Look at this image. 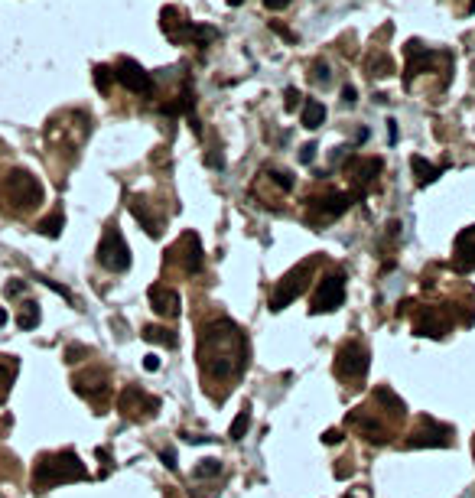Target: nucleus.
<instances>
[{"label":"nucleus","instance_id":"1","mask_svg":"<svg viewBox=\"0 0 475 498\" xmlns=\"http://www.w3.org/2000/svg\"><path fill=\"white\" fill-rule=\"evenodd\" d=\"M199 365L206 378H238L247 368V339L231 319L206 326L199 336Z\"/></svg>","mask_w":475,"mask_h":498},{"label":"nucleus","instance_id":"2","mask_svg":"<svg viewBox=\"0 0 475 498\" xmlns=\"http://www.w3.org/2000/svg\"><path fill=\"white\" fill-rule=\"evenodd\" d=\"M82 479H88V469L82 466V460L72 450L39 456L36 469H33V489L36 492L55 489V485H65V482H82Z\"/></svg>","mask_w":475,"mask_h":498},{"label":"nucleus","instance_id":"3","mask_svg":"<svg viewBox=\"0 0 475 498\" xmlns=\"http://www.w3.org/2000/svg\"><path fill=\"white\" fill-rule=\"evenodd\" d=\"M4 196H7V202L14 208H36L43 202V186H39V179L33 173L14 169L7 183H4Z\"/></svg>","mask_w":475,"mask_h":498},{"label":"nucleus","instance_id":"4","mask_svg":"<svg viewBox=\"0 0 475 498\" xmlns=\"http://www.w3.org/2000/svg\"><path fill=\"white\" fill-rule=\"evenodd\" d=\"M313 270H316V261H303L297 270H290V274H287L284 280L274 287V293H270V309H274V313H280L284 307H290L293 300L306 290Z\"/></svg>","mask_w":475,"mask_h":498},{"label":"nucleus","instance_id":"5","mask_svg":"<svg viewBox=\"0 0 475 498\" xmlns=\"http://www.w3.org/2000/svg\"><path fill=\"white\" fill-rule=\"evenodd\" d=\"M368 365H371V355L368 349L361 342H342L336 352V375L342 381H361L368 375Z\"/></svg>","mask_w":475,"mask_h":498},{"label":"nucleus","instance_id":"6","mask_svg":"<svg viewBox=\"0 0 475 498\" xmlns=\"http://www.w3.org/2000/svg\"><path fill=\"white\" fill-rule=\"evenodd\" d=\"M98 261L105 270L111 274H124V270L131 267V248L124 241V235L117 228H107L101 235V245H98Z\"/></svg>","mask_w":475,"mask_h":498},{"label":"nucleus","instance_id":"7","mask_svg":"<svg viewBox=\"0 0 475 498\" xmlns=\"http://www.w3.org/2000/svg\"><path fill=\"white\" fill-rule=\"evenodd\" d=\"M117 410H121L127 420H150L160 410V401L154 394H144L140 388H124L121 398H117Z\"/></svg>","mask_w":475,"mask_h":498},{"label":"nucleus","instance_id":"8","mask_svg":"<svg viewBox=\"0 0 475 498\" xmlns=\"http://www.w3.org/2000/svg\"><path fill=\"white\" fill-rule=\"evenodd\" d=\"M384 163L378 160V157H352V160L345 163V176H348V183H352V196L355 199H361L365 192H368V186L375 183V176L381 173Z\"/></svg>","mask_w":475,"mask_h":498},{"label":"nucleus","instance_id":"9","mask_svg":"<svg viewBox=\"0 0 475 498\" xmlns=\"http://www.w3.org/2000/svg\"><path fill=\"white\" fill-rule=\"evenodd\" d=\"M449 443H452V427L433 420V417H423L414 433L404 440L407 450H417V446H449Z\"/></svg>","mask_w":475,"mask_h":498},{"label":"nucleus","instance_id":"10","mask_svg":"<svg viewBox=\"0 0 475 498\" xmlns=\"http://www.w3.org/2000/svg\"><path fill=\"white\" fill-rule=\"evenodd\" d=\"M345 303V277L342 274H329L322 277L319 287H316L313 293V313H332V309H338Z\"/></svg>","mask_w":475,"mask_h":498},{"label":"nucleus","instance_id":"11","mask_svg":"<svg viewBox=\"0 0 475 498\" xmlns=\"http://www.w3.org/2000/svg\"><path fill=\"white\" fill-rule=\"evenodd\" d=\"M114 78L134 95H154V78H150V72H146L140 62H134V59H117Z\"/></svg>","mask_w":475,"mask_h":498},{"label":"nucleus","instance_id":"12","mask_svg":"<svg viewBox=\"0 0 475 498\" xmlns=\"http://www.w3.org/2000/svg\"><path fill=\"white\" fill-rule=\"evenodd\" d=\"M352 202H355L352 192H329V196H322V199H313V206H309V225L332 222V218H338Z\"/></svg>","mask_w":475,"mask_h":498},{"label":"nucleus","instance_id":"13","mask_svg":"<svg viewBox=\"0 0 475 498\" xmlns=\"http://www.w3.org/2000/svg\"><path fill=\"white\" fill-rule=\"evenodd\" d=\"M160 26H163V33H166L169 43H176V46L196 43V30H199V26L192 23V20H186V16L179 14L176 7H163V14H160Z\"/></svg>","mask_w":475,"mask_h":498},{"label":"nucleus","instance_id":"14","mask_svg":"<svg viewBox=\"0 0 475 498\" xmlns=\"http://www.w3.org/2000/svg\"><path fill=\"white\" fill-rule=\"evenodd\" d=\"M169 261H179L183 274H196V270L202 267V245H199V235H196V231H186V235L179 238L176 245H173V251H169Z\"/></svg>","mask_w":475,"mask_h":498},{"label":"nucleus","instance_id":"15","mask_svg":"<svg viewBox=\"0 0 475 498\" xmlns=\"http://www.w3.org/2000/svg\"><path fill=\"white\" fill-rule=\"evenodd\" d=\"M452 329V319L437 307L420 309V316L414 319V332L417 336H429V339H443Z\"/></svg>","mask_w":475,"mask_h":498},{"label":"nucleus","instance_id":"16","mask_svg":"<svg viewBox=\"0 0 475 498\" xmlns=\"http://www.w3.org/2000/svg\"><path fill=\"white\" fill-rule=\"evenodd\" d=\"M452 267H456V274L475 270V225L456 235V245H452Z\"/></svg>","mask_w":475,"mask_h":498},{"label":"nucleus","instance_id":"17","mask_svg":"<svg viewBox=\"0 0 475 498\" xmlns=\"http://www.w3.org/2000/svg\"><path fill=\"white\" fill-rule=\"evenodd\" d=\"M146 297H150V307H154L163 319H176V316H179V293L173 290V287L154 284Z\"/></svg>","mask_w":475,"mask_h":498},{"label":"nucleus","instance_id":"18","mask_svg":"<svg viewBox=\"0 0 475 498\" xmlns=\"http://www.w3.org/2000/svg\"><path fill=\"white\" fill-rule=\"evenodd\" d=\"M107 378H105V371H88V375H75V391L78 394H85V398H98V394H105V388H107Z\"/></svg>","mask_w":475,"mask_h":498},{"label":"nucleus","instance_id":"19","mask_svg":"<svg viewBox=\"0 0 475 498\" xmlns=\"http://www.w3.org/2000/svg\"><path fill=\"white\" fill-rule=\"evenodd\" d=\"M131 212H134V218H137V222L144 225V231H146L150 238L160 235V218H156V215L150 212V208H146L140 199H134V202H131Z\"/></svg>","mask_w":475,"mask_h":498},{"label":"nucleus","instance_id":"20","mask_svg":"<svg viewBox=\"0 0 475 498\" xmlns=\"http://www.w3.org/2000/svg\"><path fill=\"white\" fill-rule=\"evenodd\" d=\"M410 169L417 173V186H429L439 179V166H433V163H427L423 157H410Z\"/></svg>","mask_w":475,"mask_h":498},{"label":"nucleus","instance_id":"21","mask_svg":"<svg viewBox=\"0 0 475 498\" xmlns=\"http://www.w3.org/2000/svg\"><path fill=\"white\" fill-rule=\"evenodd\" d=\"M14 378H16V359L4 355V359H0V401L10 394V384H14Z\"/></svg>","mask_w":475,"mask_h":498},{"label":"nucleus","instance_id":"22","mask_svg":"<svg viewBox=\"0 0 475 498\" xmlns=\"http://www.w3.org/2000/svg\"><path fill=\"white\" fill-rule=\"evenodd\" d=\"M322 121H326V107L319 101H306L303 105V127L316 131V127H322Z\"/></svg>","mask_w":475,"mask_h":498},{"label":"nucleus","instance_id":"23","mask_svg":"<svg viewBox=\"0 0 475 498\" xmlns=\"http://www.w3.org/2000/svg\"><path fill=\"white\" fill-rule=\"evenodd\" d=\"M16 326H20V329H36L39 326V303H23V307H20V316H16Z\"/></svg>","mask_w":475,"mask_h":498},{"label":"nucleus","instance_id":"24","mask_svg":"<svg viewBox=\"0 0 475 498\" xmlns=\"http://www.w3.org/2000/svg\"><path fill=\"white\" fill-rule=\"evenodd\" d=\"M215 475H222V462L212 460V456H208V460H199V466L192 469V479H196V482H202V479H215Z\"/></svg>","mask_w":475,"mask_h":498},{"label":"nucleus","instance_id":"25","mask_svg":"<svg viewBox=\"0 0 475 498\" xmlns=\"http://www.w3.org/2000/svg\"><path fill=\"white\" fill-rule=\"evenodd\" d=\"M144 339L146 342H156V345H176V332H169V329H163V326H146L144 329Z\"/></svg>","mask_w":475,"mask_h":498},{"label":"nucleus","instance_id":"26","mask_svg":"<svg viewBox=\"0 0 475 498\" xmlns=\"http://www.w3.org/2000/svg\"><path fill=\"white\" fill-rule=\"evenodd\" d=\"M247 427H251V410H241V414L231 420V430H228V437L231 440H245V433H247Z\"/></svg>","mask_w":475,"mask_h":498},{"label":"nucleus","instance_id":"27","mask_svg":"<svg viewBox=\"0 0 475 498\" xmlns=\"http://www.w3.org/2000/svg\"><path fill=\"white\" fill-rule=\"evenodd\" d=\"M62 225H65V218H62V212H53L49 218H43L39 222V235H46V238H59Z\"/></svg>","mask_w":475,"mask_h":498},{"label":"nucleus","instance_id":"28","mask_svg":"<svg viewBox=\"0 0 475 498\" xmlns=\"http://www.w3.org/2000/svg\"><path fill=\"white\" fill-rule=\"evenodd\" d=\"M111 78H114V69H107V65H98V69H95V82H98L101 92H107Z\"/></svg>","mask_w":475,"mask_h":498},{"label":"nucleus","instance_id":"29","mask_svg":"<svg viewBox=\"0 0 475 498\" xmlns=\"http://www.w3.org/2000/svg\"><path fill=\"white\" fill-rule=\"evenodd\" d=\"M267 176L274 179V183L280 186V189H284V192H290V189H293V179H290V173H284V169H270Z\"/></svg>","mask_w":475,"mask_h":498},{"label":"nucleus","instance_id":"30","mask_svg":"<svg viewBox=\"0 0 475 498\" xmlns=\"http://www.w3.org/2000/svg\"><path fill=\"white\" fill-rule=\"evenodd\" d=\"M329 65H326V62H313V82H322V85H326V82H329Z\"/></svg>","mask_w":475,"mask_h":498},{"label":"nucleus","instance_id":"31","mask_svg":"<svg viewBox=\"0 0 475 498\" xmlns=\"http://www.w3.org/2000/svg\"><path fill=\"white\" fill-rule=\"evenodd\" d=\"M316 160V144H303L299 150V163H313Z\"/></svg>","mask_w":475,"mask_h":498},{"label":"nucleus","instance_id":"32","mask_svg":"<svg viewBox=\"0 0 475 498\" xmlns=\"http://www.w3.org/2000/svg\"><path fill=\"white\" fill-rule=\"evenodd\" d=\"M160 460H163V466H166V469H176V450H163Z\"/></svg>","mask_w":475,"mask_h":498},{"label":"nucleus","instance_id":"33","mask_svg":"<svg viewBox=\"0 0 475 498\" xmlns=\"http://www.w3.org/2000/svg\"><path fill=\"white\" fill-rule=\"evenodd\" d=\"M297 105H299V92L297 88H287V111H297Z\"/></svg>","mask_w":475,"mask_h":498},{"label":"nucleus","instance_id":"34","mask_svg":"<svg viewBox=\"0 0 475 498\" xmlns=\"http://www.w3.org/2000/svg\"><path fill=\"white\" fill-rule=\"evenodd\" d=\"M23 290H26L23 280H10V284H7V297H20Z\"/></svg>","mask_w":475,"mask_h":498},{"label":"nucleus","instance_id":"35","mask_svg":"<svg viewBox=\"0 0 475 498\" xmlns=\"http://www.w3.org/2000/svg\"><path fill=\"white\" fill-rule=\"evenodd\" d=\"M342 101H345V105H355V101H358V92H355L352 85H345V88H342Z\"/></svg>","mask_w":475,"mask_h":498},{"label":"nucleus","instance_id":"36","mask_svg":"<svg viewBox=\"0 0 475 498\" xmlns=\"http://www.w3.org/2000/svg\"><path fill=\"white\" fill-rule=\"evenodd\" d=\"M206 163H208L212 169H225V157H222V154H208Z\"/></svg>","mask_w":475,"mask_h":498},{"label":"nucleus","instance_id":"37","mask_svg":"<svg viewBox=\"0 0 475 498\" xmlns=\"http://www.w3.org/2000/svg\"><path fill=\"white\" fill-rule=\"evenodd\" d=\"M338 440H342V433H338V430H326V433H322V443H329V446H336Z\"/></svg>","mask_w":475,"mask_h":498},{"label":"nucleus","instance_id":"38","mask_svg":"<svg viewBox=\"0 0 475 498\" xmlns=\"http://www.w3.org/2000/svg\"><path fill=\"white\" fill-rule=\"evenodd\" d=\"M264 7L267 10H287L290 7V0H264Z\"/></svg>","mask_w":475,"mask_h":498},{"label":"nucleus","instance_id":"39","mask_svg":"<svg viewBox=\"0 0 475 498\" xmlns=\"http://www.w3.org/2000/svg\"><path fill=\"white\" fill-rule=\"evenodd\" d=\"M43 284H46V287H53V290H55V293H59V297H65V300H72V293H69V290H65V287H62V284H55V280H43Z\"/></svg>","mask_w":475,"mask_h":498},{"label":"nucleus","instance_id":"40","mask_svg":"<svg viewBox=\"0 0 475 498\" xmlns=\"http://www.w3.org/2000/svg\"><path fill=\"white\" fill-rule=\"evenodd\" d=\"M144 368H146V371H156V368H160V359H156V355H146Z\"/></svg>","mask_w":475,"mask_h":498},{"label":"nucleus","instance_id":"41","mask_svg":"<svg viewBox=\"0 0 475 498\" xmlns=\"http://www.w3.org/2000/svg\"><path fill=\"white\" fill-rule=\"evenodd\" d=\"M388 137H391V144L397 140V124H394V121H388Z\"/></svg>","mask_w":475,"mask_h":498},{"label":"nucleus","instance_id":"42","mask_svg":"<svg viewBox=\"0 0 475 498\" xmlns=\"http://www.w3.org/2000/svg\"><path fill=\"white\" fill-rule=\"evenodd\" d=\"M186 443H212V437H186Z\"/></svg>","mask_w":475,"mask_h":498},{"label":"nucleus","instance_id":"43","mask_svg":"<svg viewBox=\"0 0 475 498\" xmlns=\"http://www.w3.org/2000/svg\"><path fill=\"white\" fill-rule=\"evenodd\" d=\"M0 326H7V309H0Z\"/></svg>","mask_w":475,"mask_h":498},{"label":"nucleus","instance_id":"44","mask_svg":"<svg viewBox=\"0 0 475 498\" xmlns=\"http://www.w3.org/2000/svg\"><path fill=\"white\" fill-rule=\"evenodd\" d=\"M228 4H231V7H238V4H245V0H228Z\"/></svg>","mask_w":475,"mask_h":498},{"label":"nucleus","instance_id":"45","mask_svg":"<svg viewBox=\"0 0 475 498\" xmlns=\"http://www.w3.org/2000/svg\"><path fill=\"white\" fill-rule=\"evenodd\" d=\"M472 452H475V440H472Z\"/></svg>","mask_w":475,"mask_h":498}]
</instances>
